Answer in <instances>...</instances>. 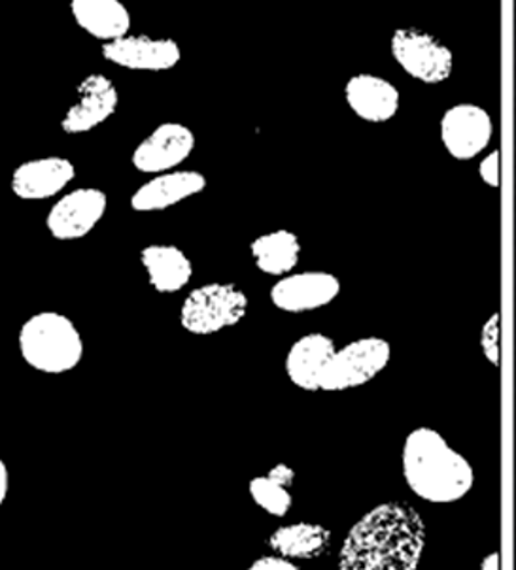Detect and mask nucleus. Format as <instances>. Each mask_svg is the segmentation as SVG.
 Returning <instances> with one entry per match:
<instances>
[{
    "label": "nucleus",
    "mask_w": 516,
    "mask_h": 570,
    "mask_svg": "<svg viewBox=\"0 0 516 570\" xmlns=\"http://www.w3.org/2000/svg\"><path fill=\"white\" fill-rule=\"evenodd\" d=\"M480 350L491 365H499V314H491L480 328Z\"/></svg>",
    "instance_id": "nucleus-22"
},
{
    "label": "nucleus",
    "mask_w": 516,
    "mask_h": 570,
    "mask_svg": "<svg viewBox=\"0 0 516 570\" xmlns=\"http://www.w3.org/2000/svg\"><path fill=\"white\" fill-rule=\"evenodd\" d=\"M143 267L148 274L149 285L157 293H176L189 284L193 276L192 261L176 246L152 244L140 252Z\"/></svg>",
    "instance_id": "nucleus-18"
},
{
    "label": "nucleus",
    "mask_w": 516,
    "mask_h": 570,
    "mask_svg": "<svg viewBox=\"0 0 516 570\" xmlns=\"http://www.w3.org/2000/svg\"><path fill=\"white\" fill-rule=\"evenodd\" d=\"M350 110L368 124H386L398 114V87L374 75H356L344 86Z\"/></svg>",
    "instance_id": "nucleus-15"
},
{
    "label": "nucleus",
    "mask_w": 516,
    "mask_h": 570,
    "mask_svg": "<svg viewBox=\"0 0 516 570\" xmlns=\"http://www.w3.org/2000/svg\"><path fill=\"white\" fill-rule=\"evenodd\" d=\"M119 95L110 78L89 75L78 86V99L61 119V129L69 135H84L97 129L118 110Z\"/></svg>",
    "instance_id": "nucleus-12"
},
{
    "label": "nucleus",
    "mask_w": 516,
    "mask_h": 570,
    "mask_svg": "<svg viewBox=\"0 0 516 570\" xmlns=\"http://www.w3.org/2000/svg\"><path fill=\"white\" fill-rule=\"evenodd\" d=\"M193 148L195 137L192 130L186 125L168 121L156 127L138 144L133 151V167L144 174L168 173L186 161Z\"/></svg>",
    "instance_id": "nucleus-11"
},
{
    "label": "nucleus",
    "mask_w": 516,
    "mask_h": 570,
    "mask_svg": "<svg viewBox=\"0 0 516 570\" xmlns=\"http://www.w3.org/2000/svg\"><path fill=\"white\" fill-rule=\"evenodd\" d=\"M341 293L337 276L322 271L286 274L271 289V303L288 314L318 311L333 303Z\"/></svg>",
    "instance_id": "nucleus-10"
},
{
    "label": "nucleus",
    "mask_w": 516,
    "mask_h": 570,
    "mask_svg": "<svg viewBox=\"0 0 516 570\" xmlns=\"http://www.w3.org/2000/svg\"><path fill=\"white\" fill-rule=\"evenodd\" d=\"M330 529H325L320 523H292L274 531L267 539V546L274 553H279L284 559H311L324 556L328 546H330Z\"/></svg>",
    "instance_id": "nucleus-19"
},
{
    "label": "nucleus",
    "mask_w": 516,
    "mask_h": 570,
    "mask_svg": "<svg viewBox=\"0 0 516 570\" xmlns=\"http://www.w3.org/2000/svg\"><path fill=\"white\" fill-rule=\"evenodd\" d=\"M401 466L409 490L434 504L460 501L475 484L471 463L436 429L418 428L409 433Z\"/></svg>",
    "instance_id": "nucleus-2"
},
{
    "label": "nucleus",
    "mask_w": 516,
    "mask_h": 570,
    "mask_svg": "<svg viewBox=\"0 0 516 570\" xmlns=\"http://www.w3.org/2000/svg\"><path fill=\"white\" fill-rule=\"evenodd\" d=\"M249 570H301L298 564L292 563L290 559L281 558V556H265L252 563Z\"/></svg>",
    "instance_id": "nucleus-24"
},
{
    "label": "nucleus",
    "mask_w": 516,
    "mask_h": 570,
    "mask_svg": "<svg viewBox=\"0 0 516 570\" xmlns=\"http://www.w3.org/2000/svg\"><path fill=\"white\" fill-rule=\"evenodd\" d=\"M249 312V297L235 284H205L193 289L182 304L181 323L187 333L214 335L241 323Z\"/></svg>",
    "instance_id": "nucleus-4"
},
{
    "label": "nucleus",
    "mask_w": 516,
    "mask_h": 570,
    "mask_svg": "<svg viewBox=\"0 0 516 570\" xmlns=\"http://www.w3.org/2000/svg\"><path fill=\"white\" fill-rule=\"evenodd\" d=\"M295 471L286 463L274 465L267 474L252 478L249 491L252 501L273 518H284L293 504L292 488Z\"/></svg>",
    "instance_id": "nucleus-21"
},
{
    "label": "nucleus",
    "mask_w": 516,
    "mask_h": 570,
    "mask_svg": "<svg viewBox=\"0 0 516 570\" xmlns=\"http://www.w3.org/2000/svg\"><path fill=\"white\" fill-rule=\"evenodd\" d=\"M76 168L67 157H38L21 163L12 173V191L21 200L56 197L75 180Z\"/></svg>",
    "instance_id": "nucleus-13"
},
{
    "label": "nucleus",
    "mask_w": 516,
    "mask_h": 570,
    "mask_svg": "<svg viewBox=\"0 0 516 570\" xmlns=\"http://www.w3.org/2000/svg\"><path fill=\"white\" fill-rule=\"evenodd\" d=\"M106 193L97 187H80L67 193L51 206L46 227L57 240H80L88 236L105 217Z\"/></svg>",
    "instance_id": "nucleus-7"
},
{
    "label": "nucleus",
    "mask_w": 516,
    "mask_h": 570,
    "mask_svg": "<svg viewBox=\"0 0 516 570\" xmlns=\"http://www.w3.org/2000/svg\"><path fill=\"white\" fill-rule=\"evenodd\" d=\"M480 570H499V553L494 552L480 563Z\"/></svg>",
    "instance_id": "nucleus-26"
},
{
    "label": "nucleus",
    "mask_w": 516,
    "mask_h": 570,
    "mask_svg": "<svg viewBox=\"0 0 516 570\" xmlns=\"http://www.w3.org/2000/svg\"><path fill=\"white\" fill-rule=\"evenodd\" d=\"M480 180L490 187L499 186V154L494 149L479 165Z\"/></svg>",
    "instance_id": "nucleus-23"
},
{
    "label": "nucleus",
    "mask_w": 516,
    "mask_h": 570,
    "mask_svg": "<svg viewBox=\"0 0 516 570\" xmlns=\"http://www.w3.org/2000/svg\"><path fill=\"white\" fill-rule=\"evenodd\" d=\"M335 342L322 333L301 336L286 355V374L303 391H320V379L335 352Z\"/></svg>",
    "instance_id": "nucleus-16"
},
{
    "label": "nucleus",
    "mask_w": 516,
    "mask_h": 570,
    "mask_svg": "<svg viewBox=\"0 0 516 570\" xmlns=\"http://www.w3.org/2000/svg\"><path fill=\"white\" fill-rule=\"evenodd\" d=\"M426 548V523L407 502H384L350 529L339 570H417Z\"/></svg>",
    "instance_id": "nucleus-1"
},
{
    "label": "nucleus",
    "mask_w": 516,
    "mask_h": 570,
    "mask_svg": "<svg viewBox=\"0 0 516 570\" xmlns=\"http://www.w3.org/2000/svg\"><path fill=\"white\" fill-rule=\"evenodd\" d=\"M8 491H10V472H8L4 459L0 458V509L7 502Z\"/></svg>",
    "instance_id": "nucleus-25"
},
{
    "label": "nucleus",
    "mask_w": 516,
    "mask_h": 570,
    "mask_svg": "<svg viewBox=\"0 0 516 570\" xmlns=\"http://www.w3.org/2000/svg\"><path fill=\"white\" fill-rule=\"evenodd\" d=\"M392 357V347L379 336L358 338L335 350L322 379L320 391H347L369 384L384 371Z\"/></svg>",
    "instance_id": "nucleus-5"
},
{
    "label": "nucleus",
    "mask_w": 516,
    "mask_h": 570,
    "mask_svg": "<svg viewBox=\"0 0 516 570\" xmlns=\"http://www.w3.org/2000/svg\"><path fill=\"white\" fill-rule=\"evenodd\" d=\"M100 53L116 67L146 72L175 69L182 59L181 46L176 40L146 35H125L113 42H105Z\"/></svg>",
    "instance_id": "nucleus-9"
},
{
    "label": "nucleus",
    "mask_w": 516,
    "mask_h": 570,
    "mask_svg": "<svg viewBox=\"0 0 516 570\" xmlns=\"http://www.w3.org/2000/svg\"><path fill=\"white\" fill-rule=\"evenodd\" d=\"M439 132L448 156L458 161H469L490 144L494 125L485 108L461 102L442 114Z\"/></svg>",
    "instance_id": "nucleus-8"
},
{
    "label": "nucleus",
    "mask_w": 516,
    "mask_h": 570,
    "mask_svg": "<svg viewBox=\"0 0 516 570\" xmlns=\"http://www.w3.org/2000/svg\"><path fill=\"white\" fill-rule=\"evenodd\" d=\"M255 267L269 276H286L298 267L301 244L295 233L288 229L271 230L250 244Z\"/></svg>",
    "instance_id": "nucleus-20"
},
{
    "label": "nucleus",
    "mask_w": 516,
    "mask_h": 570,
    "mask_svg": "<svg viewBox=\"0 0 516 570\" xmlns=\"http://www.w3.org/2000/svg\"><path fill=\"white\" fill-rule=\"evenodd\" d=\"M206 187V178L197 170H168L157 174L133 193L132 208L140 214L167 210L182 200L192 199Z\"/></svg>",
    "instance_id": "nucleus-14"
},
{
    "label": "nucleus",
    "mask_w": 516,
    "mask_h": 570,
    "mask_svg": "<svg viewBox=\"0 0 516 570\" xmlns=\"http://www.w3.org/2000/svg\"><path fill=\"white\" fill-rule=\"evenodd\" d=\"M70 13L76 26L103 42L125 37L132 29V13L121 0H70Z\"/></svg>",
    "instance_id": "nucleus-17"
},
{
    "label": "nucleus",
    "mask_w": 516,
    "mask_h": 570,
    "mask_svg": "<svg viewBox=\"0 0 516 570\" xmlns=\"http://www.w3.org/2000/svg\"><path fill=\"white\" fill-rule=\"evenodd\" d=\"M19 354L35 371L65 374L80 365L84 338L61 312H38L19 328Z\"/></svg>",
    "instance_id": "nucleus-3"
},
{
    "label": "nucleus",
    "mask_w": 516,
    "mask_h": 570,
    "mask_svg": "<svg viewBox=\"0 0 516 570\" xmlns=\"http://www.w3.org/2000/svg\"><path fill=\"white\" fill-rule=\"evenodd\" d=\"M390 51L407 75L428 86L442 83L452 75L455 56L450 48L417 27H403L393 32Z\"/></svg>",
    "instance_id": "nucleus-6"
}]
</instances>
